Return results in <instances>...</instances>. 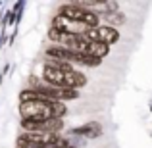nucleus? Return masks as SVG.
<instances>
[{
    "label": "nucleus",
    "instance_id": "nucleus-1",
    "mask_svg": "<svg viewBox=\"0 0 152 148\" xmlns=\"http://www.w3.org/2000/svg\"><path fill=\"white\" fill-rule=\"evenodd\" d=\"M67 108L64 102L52 100H29L19 102V115L21 119H64Z\"/></svg>",
    "mask_w": 152,
    "mask_h": 148
},
{
    "label": "nucleus",
    "instance_id": "nucleus-2",
    "mask_svg": "<svg viewBox=\"0 0 152 148\" xmlns=\"http://www.w3.org/2000/svg\"><path fill=\"white\" fill-rule=\"evenodd\" d=\"M19 125H21L23 133L60 135L64 129V119H21Z\"/></svg>",
    "mask_w": 152,
    "mask_h": 148
},
{
    "label": "nucleus",
    "instance_id": "nucleus-3",
    "mask_svg": "<svg viewBox=\"0 0 152 148\" xmlns=\"http://www.w3.org/2000/svg\"><path fill=\"white\" fill-rule=\"evenodd\" d=\"M83 37L87 41H93V42H102V44L110 46V44H115L119 41V31L115 27H110V25H98V27H93L89 29Z\"/></svg>",
    "mask_w": 152,
    "mask_h": 148
},
{
    "label": "nucleus",
    "instance_id": "nucleus-4",
    "mask_svg": "<svg viewBox=\"0 0 152 148\" xmlns=\"http://www.w3.org/2000/svg\"><path fill=\"white\" fill-rule=\"evenodd\" d=\"M50 27L52 29H58V31H64V33H67V35H85L87 31H89L87 25H83V23H79V21H73V19L62 17V15H54Z\"/></svg>",
    "mask_w": 152,
    "mask_h": 148
},
{
    "label": "nucleus",
    "instance_id": "nucleus-5",
    "mask_svg": "<svg viewBox=\"0 0 152 148\" xmlns=\"http://www.w3.org/2000/svg\"><path fill=\"white\" fill-rule=\"evenodd\" d=\"M102 133H104V127L98 121H87L79 127L69 129L67 135L69 137H81V139H98V137H102Z\"/></svg>",
    "mask_w": 152,
    "mask_h": 148
},
{
    "label": "nucleus",
    "instance_id": "nucleus-6",
    "mask_svg": "<svg viewBox=\"0 0 152 148\" xmlns=\"http://www.w3.org/2000/svg\"><path fill=\"white\" fill-rule=\"evenodd\" d=\"M45 56L48 60H58V62H67V63H75V56L71 50L64 48V46H58V44H52L45 50Z\"/></svg>",
    "mask_w": 152,
    "mask_h": 148
},
{
    "label": "nucleus",
    "instance_id": "nucleus-7",
    "mask_svg": "<svg viewBox=\"0 0 152 148\" xmlns=\"http://www.w3.org/2000/svg\"><path fill=\"white\" fill-rule=\"evenodd\" d=\"M110 52V46L102 44V42H93L89 41V50H87V56H93V58H98V60H104Z\"/></svg>",
    "mask_w": 152,
    "mask_h": 148
},
{
    "label": "nucleus",
    "instance_id": "nucleus-8",
    "mask_svg": "<svg viewBox=\"0 0 152 148\" xmlns=\"http://www.w3.org/2000/svg\"><path fill=\"white\" fill-rule=\"evenodd\" d=\"M104 19H106V25H110V27H119V25H123V23H125V14H121L119 10H115V12L106 14V15H104Z\"/></svg>",
    "mask_w": 152,
    "mask_h": 148
},
{
    "label": "nucleus",
    "instance_id": "nucleus-9",
    "mask_svg": "<svg viewBox=\"0 0 152 148\" xmlns=\"http://www.w3.org/2000/svg\"><path fill=\"white\" fill-rule=\"evenodd\" d=\"M15 148H31V144H29V142H27L25 139L21 137V135H19L18 141H15Z\"/></svg>",
    "mask_w": 152,
    "mask_h": 148
},
{
    "label": "nucleus",
    "instance_id": "nucleus-10",
    "mask_svg": "<svg viewBox=\"0 0 152 148\" xmlns=\"http://www.w3.org/2000/svg\"><path fill=\"white\" fill-rule=\"evenodd\" d=\"M8 39H10V37L6 35V31H2V33H0V50L4 48V44L8 42Z\"/></svg>",
    "mask_w": 152,
    "mask_h": 148
},
{
    "label": "nucleus",
    "instance_id": "nucleus-11",
    "mask_svg": "<svg viewBox=\"0 0 152 148\" xmlns=\"http://www.w3.org/2000/svg\"><path fill=\"white\" fill-rule=\"evenodd\" d=\"M64 148H75V146H69V144H67V146H64Z\"/></svg>",
    "mask_w": 152,
    "mask_h": 148
},
{
    "label": "nucleus",
    "instance_id": "nucleus-12",
    "mask_svg": "<svg viewBox=\"0 0 152 148\" xmlns=\"http://www.w3.org/2000/svg\"><path fill=\"white\" fill-rule=\"evenodd\" d=\"M0 6H2V2H0Z\"/></svg>",
    "mask_w": 152,
    "mask_h": 148
}]
</instances>
